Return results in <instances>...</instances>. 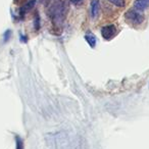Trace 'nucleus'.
<instances>
[{
    "instance_id": "1",
    "label": "nucleus",
    "mask_w": 149,
    "mask_h": 149,
    "mask_svg": "<svg viewBox=\"0 0 149 149\" xmlns=\"http://www.w3.org/2000/svg\"><path fill=\"white\" fill-rule=\"evenodd\" d=\"M66 9H68V5L65 2L61 0H50L48 5V15L55 27L59 28L62 26L65 17Z\"/></svg>"
},
{
    "instance_id": "2",
    "label": "nucleus",
    "mask_w": 149,
    "mask_h": 149,
    "mask_svg": "<svg viewBox=\"0 0 149 149\" xmlns=\"http://www.w3.org/2000/svg\"><path fill=\"white\" fill-rule=\"evenodd\" d=\"M125 17L128 22L134 25H140L143 21H144V17L140 13V11L136 10V9H130L125 13Z\"/></svg>"
},
{
    "instance_id": "3",
    "label": "nucleus",
    "mask_w": 149,
    "mask_h": 149,
    "mask_svg": "<svg viewBox=\"0 0 149 149\" xmlns=\"http://www.w3.org/2000/svg\"><path fill=\"white\" fill-rule=\"evenodd\" d=\"M116 28L113 25L105 26L101 29V35L105 40H110L116 36Z\"/></svg>"
},
{
    "instance_id": "4",
    "label": "nucleus",
    "mask_w": 149,
    "mask_h": 149,
    "mask_svg": "<svg viewBox=\"0 0 149 149\" xmlns=\"http://www.w3.org/2000/svg\"><path fill=\"white\" fill-rule=\"evenodd\" d=\"M148 7H149V0H135L134 8L136 10L142 13V11L146 10Z\"/></svg>"
},
{
    "instance_id": "5",
    "label": "nucleus",
    "mask_w": 149,
    "mask_h": 149,
    "mask_svg": "<svg viewBox=\"0 0 149 149\" xmlns=\"http://www.w3.org/2000/svg\"><path fill=\"white\" fill-rule=\"evenodd\" d=\"M35 4H36V0H30L29 2H27L24 6H22L21 10H19L21 17H24L26 13H29L30 10H32V8L35 6Z\"/></svg>"
},
{
    "instance_id": "6",
    "label": "nucleus",
    "mask_w": 149,
    "mask_h": 149,
    "mask_svg": "<svg viewBox=\"0 0 149 149\" xmlns=\"http://www.w3.org/2000/svg\"><path fill=\"white\" fill-rule=\"evenodd\" d=\"M99 0H92L91 1V17L93 19L98 17V13H99Z\"/></svg>"
},
{
    "instance_id": "7",
    "label": "nucleus",
    "mask_w": 149,
    "mask_h": 149,
    "mask_svg": "<svg viewBox=\"0 0 149 149\" xmlns=\"http://www.w3.org/2000/svg\"><path fill=\"white\" fill-rule=\"evenodd\" d=\"M85 39H86V41H87V43L89 44L91 47H95V45H96V37H95V35H94L92 32H88L87 34L85 35Z\"/></svg>"
},
{
    "instance_id": "8",
    "label": "nucleus",
    "mask_w": 149,
    "mask_h": 149,
    "mask_svg": "<svg viewBox=\"0 0 149 149\" xmlns=\"http://www.w3.org/2000/svg\"><path fill=\"white\" fill-rule=\"evenodd\" d=\"M15 149H24L23 139H22L19 136L15 137Z\"/></svg>"
},
{
    "instance_id": "9",
    "label": "nucleus",
    "mask_w": 149,
    "mask_h": 149,
    "mask_svg": "<svg viewBox=\"0 0 149 149\" xmlns=\"http://www.w3.org/2000/svg\"><path fill=\"white\" fill-rule=\"evenodd\" d=\"M110 3L116 5L118 7H124L125 6V0H107Z\"/></svg>"
},
{
    "instance_id": "10",
    "label": "nucleus",
    "mask_w": 149,
    "mask_h": 149,
    "mask_svg": "<svg viewBox=\"0 0 149 149\" xmlns=\"http://www.w3.org/2000/svg\"><path fill=\"white\" fill-rule=\"evenodd\" d=\"M70 1L74 5H76V6H79V5H81L84 2V0H70Z\"/></svg>"
},
{
    "instance_id": "11",
    "label": "nucleus",
    "mask_w": 149,
    "mask_h": 149,
    "mask_svg": "<svg viewBox=\"0 0 149 149\" xmlns=\"http://www.w3.org/2000/svg\"><path fill=\"white\" fill-rule=\"evenodd\" d=\"M34 24H35V29L36 30H38L40 28V19H39V17H38V15H36V17H35V22H34Z\"/></svg>"
},
{
    "instance_id": "12",
    "label": "nucleus",
    "mask_w": 149,
    "mask_h": 149,
    "mask_svg": "<svg viewBox=\"0 0 149 149\" xmlns=\"http://www.w3.org/2000/svg\"><path fill=\"white\" fill-rule=\"evenodd\" d=\"M10 34H11V32L10 31H7L6 33H5V35H4V41H7V40L10 38Z\"/></svg>"
}]
</instances>
